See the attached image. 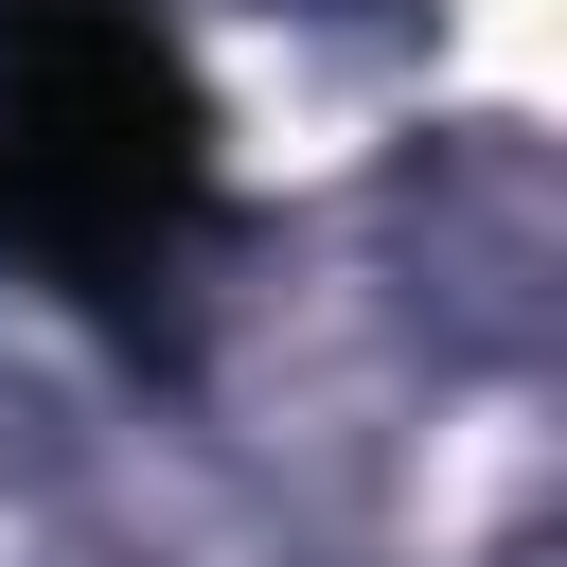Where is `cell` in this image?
<instances>
[{"label": "cell", "mask_w": 567, "mask_h": 567, "mask_svg": "<svg viewBox=\"0 0 567 567\" xmlns=\"http://www.w3.org/2000/svg\"><path fill=\"white\" fill-rule=\"evenodd\" d=\"M213 195V106L142 0H0V230L71 284H159Z\"/></svg>", "instance_id": "obj_1"}]
</instances>
